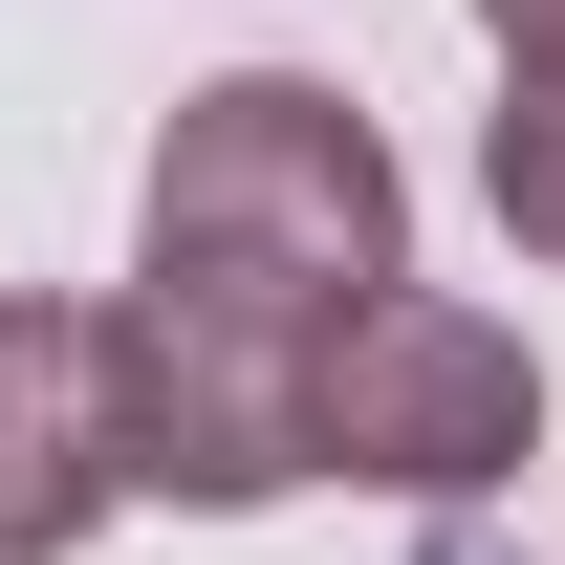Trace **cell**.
Returning <instances> with one entry per match:
<instances>
[{
	"label": "cell",
	"mask_w": 565,
	"mask_h": 565,
	"mask_svg": "<svg viewBox=\"0 0 565 565\" xmlns=\"http://www.w3.org/2000/svg\"><path fill=\"white\" fill-rule=\"evenodd\" d=\"M131 282H217V305H282V327H349L370 282H414V174L327 66H239L174 87L131 196Z\"/></svg>",
	"instance_id": "6da1fadb"
},
{
	"label": "cell",
	"mask_w": 565,
	"mask_h": 565,
	"mask_svg": "<svg viewBox=\"0 0 565 565\" xmlns=\"http://www.w3.org/2000/svg\"><path fill=\"white\" fill-rule=\"evenodd\" d=\"M109 457L131 500H305L327 479V327L282 305H217V282H109Z\"/></svg>",
	"instance_id": "7a4b0ae2"
},
{
	"label": "cell",
	"mask_w": 565,
	"mask_h": 565,
	"mask_svg": "<svg viewBox=\"0 0 565 565\" xmlns=\"http://www.w3.org/2000/svg\"><path fill=\"white\" fill-rule=\"evenodd\" d=\"M544 457V349L500 327V305H457V282H370L349 327H327V479L370 500H500Z\"/></svg>",
	"instance_id": "3957f363"
},
{
	"label": "cell",
	"mask_w": 565,
	"mask_h": 565,
	"mask_svg": "<svg viewBox=\"0 0 565 565\" xmlns=\"http://www.w3.org/2000/svg\"><path fill=\"white\" fill-rule=\"evenodd\" d=\"M109 500H131V457H109V305L0 282V565H66Z\"/></svg>",
	"instance_id": "277c9868"
},
{
	"label": "cell",
	"mask_w": 565,
	"mask_h": 565,
	"mask_svg": "<svg viewBox=\"0 0 565 565\" xmlns=\"http://www.w3.org/2000/svg\"><path fill=\"white\" fill-rule=\"evenodd\" d=\"M479 196H500V239H522V262H565V66H500Z\"/></svg>",
	"instance_id": "5b68a950"
},
{
	"label": "cell",
	"mask_w": 565,
	"mask_h": 565,
	"mask_svg": "<svg viewBox=\"0 0 565 565\" xmlns=\"http://www.w3.org/2000/svg\"><path fill=\"white\" fill-rule=\"evenodd\" d=\"M479 44L500 66H565V0H479Z\"/></svg>",
	"instance_id": "8992f818"
}]
</instances>
